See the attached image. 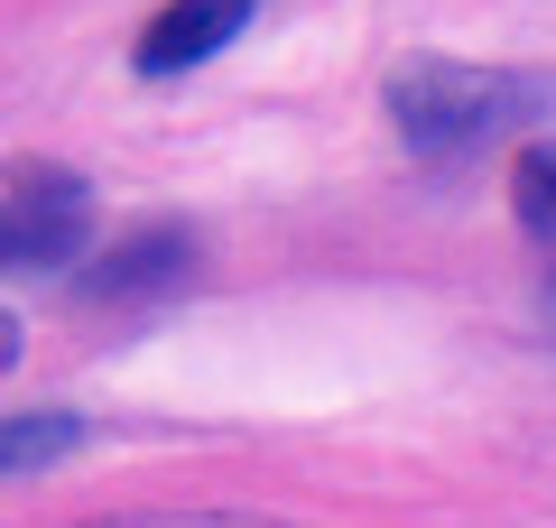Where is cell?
Listing matches in <instances>:
<instances>
[{
    "mask_svg": "<svg viewBox=\"0 0 556 528\" xmlns=\"http://www.w3.org/2000/svg\"><path fill=\"white\" fill-rule=\"evenodd\" d=\"M251 28V0H167L159 20L139 28V75H186V65H204V56H223V47Z\"/></svg>",
    "mask_w": 556,
    "mask_h": 528,
    "instance_id": "cell-4",
    "label": "cell"
},
{
    "mask_svg": "<svg viewBox=\"0 0 556 528\" xmlns=\"http://www.w3.org/2000/svg\"><path fill=\"white\" fill-rule=\"evenodd\" d=\"M380 93H390V130L427 167H455V158L529 130L538 112H556V75H538V65H464V56H408V65H390Z\"/></svg>",
    "mask_w": 556,
    "mask_h": 528,
    "instance_id": "cell-1",
    "label": "cell"
},
{
    "mask_svg": "<svg viewBox=\"0 0 556 528\" xmlns=\"http://www.w3.org/2000/svg\"><path fill=\"white\" fill-rule=\"evenodd\" d=\"M510 214H519L529 241L556 251V139H529V149L510 158Z\"/></svg>",
    "mask_w": 556,
    "mask_h": 528,
    "instance_id": "cell-6",
    "label": "cell"
},
{
    "mask_svg": "<svg viewBox=\"0 0 556 528\" xmlns=\"http://www.w3.org/2000/svg\"><path fill=\"white\" fill-rule=\"evenodd\" d=\"M93 251V186L75 167H20L0 196V269H65Z\"/></svg>",
    "mask_w": 556,
    "mask_h": 528,
    "instance_id": "cell-2",
    "label": "cell"
},
{
    "mask_svg": "<svg viewBox=\"0 0 556 528\" xmlns=\"http://www.w3.org/2000/svg\"><path fill=\"white\" fill-rule=\"evenodd\" d=\"M10 362H20V315L0 306V372H10Z\"/></svg>",
    "mask_w": 556,
    "mask_h": 528,
    "instance_id": "cell-8",
    "label": "cell"
},
{
    "mask_svg": "<svg viewBox=\"0 0 556 528\" xmlns=\"http://www.w3.org/2000/svg\"><path fill=\"white\" fill-rule=\"evenodd\" d=\"M204 260V232L195 223H139V232H121L112 251H93L75 269V288L93 297V306H139V297H167L186 288Z\"/></svg>",
    "mask_w": 556,
    "mask_h": 528,
    "instance_id": "cell-3",
    "label": "cell"
},
{
    "mask_svg": "<svg viewBox=\"0 0 556 528\" xmlns=\"http://www.w3.org/2000/svg\"><path fill=\"white\" fill-rule=\"evenodd\" d=\"M84 417L75 408H38V417H0V482H20V473H47V464H65V454L84 445Z\"/></svg>",
    "mask_w": 556,
    "mask_h": 528,
    "instance_id": "cell-5",
    "label": "cell"
},
{
    "mask_svg": "<svg viewBox=\"0 0 556 528\" xmlns=\"http://www.w3.org/2000/svg\"><path fill=\"white\" fill-rule=\"evenodd\" d=\"M547 334H556V278H547Z\"/></svg>",
    "mask_w": 556,
    "mask_h": 528,
    "instance_id": "cell-9",
    "label": "cell"
},
{
    "mask_svg": "<svg viewBox=\"0 0 556 528\" xmlns=\"http://www.w3.org/2000/svg\"><path fill=\"white\" fill-rule=\"evenodd\" d=\"M84 528H298V519H260V510H112Z\"/></svg>",
    "mask_w": 556,
    "mask_h": 528,
    "instance_id": "cell-7",
    "label": "cell"
}]
</instances>
